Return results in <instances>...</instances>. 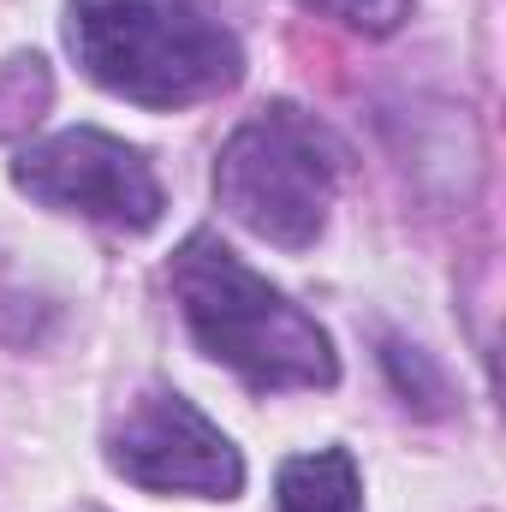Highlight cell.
<instances>
[{"mask_svg":"<svg viewBox=\"0 0 506 512\" xmlns=\"http://www.w3.org/2000/svg\"><path fill=\"white\" fill-rule=\"evenodd\" d=\"M381 364H387V376H393V387H399L405 405H417V411H429V417L447 411V376L429 364V352H417V346H405V340H381Z\"/></svg>","mask_w":506,"mask_h":512,"instance_id":"ba28073f","label":"cell"},{"mask_svg":"<svg viewBox=\"0 0 506 512\" xmlns=\"http://www.w3.org/2000/svg\"><path fill=\"white\" fill-rule=\"evenodd\" d=\"M304 6L322 12V18H340V24L364 30V36H387V30H399L411 18L417 0H304Z\"/></svg>","mask_w":506,"mask_h":512,"instance_id":"9c48e42d","label":"cell"},{"mask_svg":"<svg viewBox=\"0 0 506 512\" xmlns=\"http://www.w3.org/2000/svg\"><path fill=\"white\" fill-rule=\"evenodd\" d=\"M66 42L90 84L149 114L197 108L245 78L239 36L197 0H66Z\"/></svg>","mask_w":506,"mask_h":512,"instance_id":"7a4b0ae2","label":"cell"},{"mask_svg":"<svg viewBox=\"0 0 506 512\" xmlns=\"http://www.w3.org/2000/svg\"><path fill=\"white\" fill-rule=\"evenodd\" d=\"M274 512H364V477L346 447L298 453L274 477Z\"/></svg>","mask_w":506,"mask_h":512,"instance_id":"8992f818","label":"cell"},{"mask_svg":"<svg viewBox=\"0 0 506 512\" xmlns=\"http://www.w3.org/2000/svg\"><path fill=\"white\" fill-rule=\"evenodd\" d=\"M102 453L114 477H126L143 495H197V501H233L245 489V459L209 423L185 393L143 387L114 411Z\"/></svg>","mask_w":506,"mask_h":512,"instance_id":"5b68a950","label":"cell"},{"mask_svg":"<svg viewBox=\"0 0 506 512\" xmlns=\"http://www.w3.org/2000/svg\"><path fill=\"white\" fill-rule=\"evenodd\" d=\"M12 185L54 215H78V221L114 227V233H149L167 215V191H161L149 155L96 126L54 131V137L18 149Z\"/></svg>","mask_w":506,"mask_h":512,"instance_id":"277c9868","label":"cell"},{"mask_svg":"<svg viewBox=\"0 0 506 512\" xmlns=\"http://www.w3.org/2000/svg\"><path fill=\"white\" fill-rule=\"evenodd\" d=\"M340 173L346 149L334 131L292 102H268L221 143L215 203L262 245L310 251L328 233Z\"/></svg>","mask_w":506,"mask_h":512,"instance_id":"3957f363","label":"cell"},{"mask_svg":"<svg viewBox=\"0 0 506 512\" xmlns=\"http://www.w3.org/2000/svg\"><path fill=\"white\" fill-rule=\"evenodd\" d=\"M54 102V72L42 54H12L0 60V137H24Z\"/></svg>","mask_w":506,"mask_h":512,"instance_id":"52a82bcc","label":"cell"},{"mask_svg":"<svg viewBox=\"0 0 506 512\" xmlns=\"http://www.w3.org/2000/svg\"><path fill=\"white\" fill-rule=\"evenodd\" d=\"M173 298L191 328V340L227 364L256 393H298V387H334L340 358L328 328L298 310L280 286H268L233 245L215 233H191L173 251Z\"/></svg>","mask_w":506,"mask_h":512,"instance_id":"6da1fadb","label":"cell"}]
</instances>
